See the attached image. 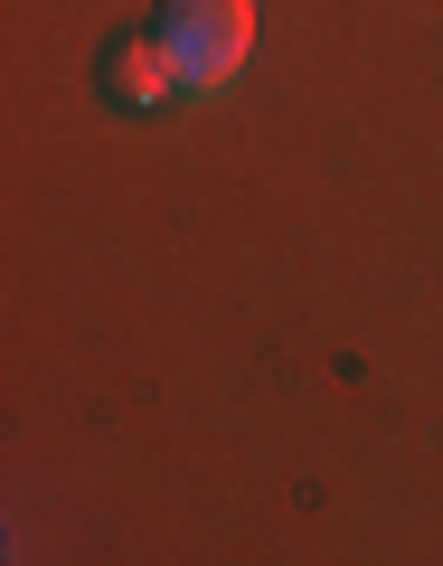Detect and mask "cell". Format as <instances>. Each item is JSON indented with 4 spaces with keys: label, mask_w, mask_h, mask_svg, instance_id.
I'll return each instance as SVG.
<instances>
[{
    "label": "cell",
    "mask_w": 443,
    "mask_h": 566,
    "mask_svg": "<svg viewBox=\"0 0 443 566\" xmlns=\"http://www.w3.org/2000/svg\"><path fill=\"white\" fill-rule=\"evenodd\" d=\"M170 85H180V66H170V48L151 39V29H114V39L95 48V95L114 104V114H151V104L170 95Z\"/></svg>",
    "instance_id": "obj_2"
},
{
    "label": "cell",
    "mask_w": 443,
    "mask_h": 566,
    "mask_svg": "<svg viewBox=\"0 0 443 566\" xmlns=\"http://www.w3.org/2000/svg\"><path fill=\"white\" fill-rule=\"evenodd\" d=\"M151 39L170 48L180 85H226L245 66V48H255V0H161Z\"/></svg>",
    "instance_id": "obj_1"
}]
</instances>
